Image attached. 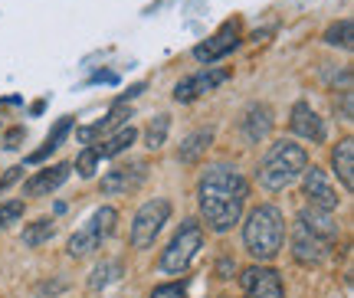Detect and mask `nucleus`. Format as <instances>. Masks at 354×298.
<instances>
[{"mask_svg": "<svg viewBox=\"0 0 354 298\" xmlns=\"http://www.w3.org/2000/svg\"><path fill=\"white\" fill-rule=\"evenodd\" d=\"M325 43L328 46H342V50H351L354 46V20L351 17H342L338 24H331L328 30H325Z\"/></svg>", "mask_w": 354, "mask_h": 298, "instance_id": "412c9836", "label": "nucleus"}, {"mask_svg": "<svg viewBox=\"0 0 354 298\" xmlns=\"http://www.w3.org/2000/svg\"><path fill=\"white\" fill-rule=\"evenodd\" d=\"M203 249V223L197 220H184L174 239L167 243L161 252V272L165 275H184L190 269V262L197 259V252Z\"/></svg>", "mask_w": 354, "mask_h": 298, "instance_id": "39448f33", "label": "nucleus"}, {"mask_svg": "<svg viewBox=\"0 0 354 298\" xmlns=\"http://www.w3.org/2000/svg\"><path fill=\"white\" fill-rule=\"evenodd\" d=\"M243 43V26L240 20H227V24L216 30L210 39H203V43H197L194 46V59L203 62V66H214L216 59H223V56H230V53L236 50Z\"/></svg>", "mask_w": 354, "mask_h": 298, "instance_id": "6e6552de", "label": "nucleus"}, {"mask_svg": "<svg viewBox=\"0 0 354 298\" xmlns=\"http://www.w3.org/2000/svg\"><path fill=\"white\" fill-rule=\"evenodd\" d=\"M148 177V164L145 161H131V164H118L115 171L102 177V194L109 197H122V194H135Z\"/></svg>", "mask_w": 354, "mask_h": 298, "instance_id": "9b49d317", "label": "nucleus"}, {"mask_svg": "<svg viewBox=\"0 0 354 298\" xmlns=\"http://www.w3.org/2000/svg\"><path fill=\"white\" fill-rule=\"evenodd\" d=\"M302 177H305V197H308V207H318V210H335V207H338V194H335V187L328 184L325 171L305 167Z\"/></svg>", "mask_w": 354, "mask_h": 298, "instance_id": "ddd939ff", "label": "nucleus"}, {"mask_svg": "<svg viewBox=\"0 0 354 298\" xmlns=\"http://www.w3.org/2000/svg\"><path fill=\"white\" fill-rule=\"evenodd\" d=\"M135 138H138V128H131V124H122L115 135H109L105 141H99V145H92L95 148V154L99 158H115V154H122V151H128L131 145H135Z\"/></svg>", "mask_w": 354, "mask_h": 298, "instance_id": "f3484780", "label": "nucleus"}, {"mask_svg": "<svg viewBox=\"0 0 354 298\" xmlns=\"http://www.w3.org/2000/svg\"><path fill=\"white\" fill-rule=\"evenodd\" d=\"M230 79V69H214V66H207V69H201V73L187 75V79H180L174 86V102H194L201 99V95H207V92H214V89H220L223 82Z\"/></svg>", "mask_w": 354, "mask_h": 298, "instance_id": "1a4fd4ad", "label": "nucleus"}, {"mask_svg": "<svg viewBox=\"0 0 354 298\" xmlns=\"http://www.w3.org/2000/svg\"><path fill=\"white\" fill-rule=\"evenodd\" d=\"M151 298H187V286L184 282H165L151 292Z\"/></svg>", "mask_w": 354, "mask_h": 298, "instance_id": "bb28decb", "label": "nucleus"}, {"mask_svg": "<svg viewBox=\"0 0 354 298\" xmlns=\"http://www.w3.org/2000/svg\"><path fill=\"white\" fill-rule=\"evenodd\" d=\"M331 167H335V177L342 180V187L351 194L354 190V141L344 138L338 148L331 151Z\"/></svg>", "mask_w": 354, "mask_h": 298, "instance_id": "dca6fc26", "label": "nucleus"}, {"mask_svg": "<svg viewBox=\"0 0 354 298\" xmlns=\"http://www.w3.org/2000/svg\"><path fill=\"white\" fill-rule=\"evenodd\" d=\"M69 131H73V118H59V122H56V128H53V135L46 138V145H43L39 151H33V154H30V164L46 161L53 151H56V148H59V145L66 141V135H69Z\"/></svg>", "mask_w": 354, "mask_h": 298, "instance_id": "aec40b11", "label": "nucleus"}, {"mask_svg": "<svg viewBox=\"0 0 354 298\" xmlns=\"http://www.w3.org/2000/svg\"><path fill=\"white\" fill-rule=\"evenodd\" d=\"M305 167H308V151L289 138H282L276 145H269V151L263 154V161L256 167V184L269 194H279L295 184Z\"/></svg>", "mask_w": 354, "mask_h": 298, "instance_id": "7ed1b4c3", "label": "nucleus"}, {"mask_svg": "<svg viewBox=\"0 0 354 298\" xmlns=\"http://www.w3.org/2000/svg\"><path fill=\"white\" fill-rule=\"evenodd\" d=\"M272 109L266 105V102H253L240 118V131H243V141L246 145H263L269 131H272Z\"/></svg>", "mask_w": 354, "mask_h": 298, "instance_id": "f8f14e48", "label": "nucleus"}, {"mask_svg": "<svg viewBox=\"0 0 354 298\" xmlns=\"http://www.w3.org/2000/svg\"><path fill=\"white\" fill-rule=\"evenodd\" d=\"M20 135H24V128H17L10 138H7V148H17V141H20Z\"/></svg>", "mask_w": 354, "mask_h": 298, "instance_id": "c85d7f7f", "label": "nucleus"}, {"mask_svg": "<svg viewBox=\"0 0 354 298\" xmlns=\"http://www.w3.org/2000/svg\"><path fill=\"white\" fill-rule=\"evenodd\" d=\"M289 128H292V131H295L299 138L312 141V145L325 141V122L318 118V112L312 109V105H308V102H295V105H292Z\"/></svg>", "mask_w": 354, "mask_h": 298, "instance_id": "2eb2a0df", "label": "nucleus"}, {"mask_svg": "<svg viewBox=\"0 0 354 298\" xmlns=\"http://www.w3.org/2000/svg\"><path fill=\"white\" fill-rule=\"evenodd\" d=\"M246 197H250V184L233 164H214L197 180V207L207 230L214 233H230L240 223Z\"/></svg>", "mask_w": 354, "mask_h": 298, "instance_id": "f257e3e1", "label": "nucleus"}, {"mask_svg": "<svg viewBox=\"0 0 354 298\" xmlns=\"http://www.w3.org/2000/svg\"><path fill=\"white\" fill-rule=\"evenodd\" d=\"M354 112H351V89H344L342 92V122H351Z\"/></svg>", "mask_w": 354, "mask_h": 298, "instance_id": "cd10ccee", "label": "nucleus"}, {"mask_svg": "<svg viewBox=\"0 0 354 298\" xmlns=\"http://www.w3.org/2000/svg\"><path fill=\"white\" fill-rule=\"evenodd\" d=\"M338 236H342V230L335 223L331 210L305 207L292 226V259L299 266H318L331 256Z\"/></svg>", "mask_w": 354, "mask_h": 298, "instance_id": "f03ea898", "label": "nucleus"}, {"mask_svg": "<svg viewBox=\"0 0 354 298\" xmlns=\"http://www.w3.org/2000/svg\"><path fill=\"white\" fill-rule=\"evenodd\" d=\"M69 171H73V164H53V167H43V171H37V174L24 184V194L26 197H50V194H56V190L69 180Z\"/></svg>", "mask_w": 354, "mask_h": 298, "instance_id": "4468645a", "label": "nucleus"}, {"mask_svg": "<svg viewBox=\"0 0 354 298\" xmlns=\"http://www.w3.org/2000/svg\"><path fill=\"white\" fill-rule=\"evenodd\" d=\"M125 118H131V112L125 109V102H115V109H112V112L105 115L102 122H95L92 128H86V131H79V138H82V141H92L95 135H102V131H109V128H115V124H128Z\"/></svg>", "mask_w": 354, "mask_h": 298, "instance_id": "6ab92c4d", "label": "nucleus"}, {"mask_svg": "<svg viewBox=\"0 0 354 298\" xmlns=\"http://www.w3.org/2000/svg\"><path fill=\"white\" fill-rule=\"evenodd\" d=\"M240 282H243V295L246 298H286L282 275L272 266H250Z\"/></svg>", "mask_w": 354, "mask_h": 298, "instance_id": "9d476101", "label": "nucleus"}, {"mask_svg": "<svg viewBox=\"0 0 354 298\" xmlns=\"http://www.w3.org/2000/svg\"><path fill=\"white\" fill-rule=\"evenodd\" d=\"M210 145H214V131L210 128H201V131H194V135L180 145V151H177V158L184 164H197L210 151Z\"/></svg>", "mask_w": 354, "mask_h": 298, "instance_id": "a211bd4d", "label": "nucleus"}, {"mask_svg": "<svg viewBox=\"0 0 354 298\" xmlns=\"http://www.w3.org/2000/svg\"><path fill=\"white\" fill-rule=\"evenodd\" d=\"M115 220H118V213H115L112 207H99V210L92 213L86 223L73 233L66 252H69L73 259H86V256H92V252L102 249V243L115 233Z\"/></svg>", "mask_w": 354, "mask_h": 298, "instance_id": "423d86ee", "label": "nucleus"}, {"mask_svg": "<svg viewBox=\"0 0 354 298\" xmlns=\"http://www.w3.org/2000/svg\"><path fill=\"white\" fill-rule=\"evenodd\" d=\"M171 220V200L154 197L148 203H141L135 220H131V246L148 249L154 243V236L165 230V223Z\"/></svg>", "mask_w": 354, "mask_h": 298, "instance_id": "0eeeda50", "label": "nucleus"}, {"mask_svg": "<svg viewBox=\"0 0 354 298\" xmlns=\"http://www.w3.org/2000/svg\"><path fill=\"white\" fill-rule=\"evenodd\" d=\"M53 236H56V226H53V220H37V223H30L24 230V246L37 249V246H43V243H50Z\"/></svg>", "mask_w": 354, "mask_h": 298, "instance_id": "5701e85b", "label": "nucleus"}, {"mask_svg": "<svg viewBox=\"0 0 354 298\" xmlns=\"http://www.w3.org/2000/svg\"><path fill=\"white\" fill-rule=\"evenodd\" d=\"M20 216H24V200H7V203H0V233L10 230V223H17Z\"/></svg>", "mask_w": 354, "mask_h": 298, "instance_id": "393cba45", "label": "nucleus"}, {"mask_svg": "<svg viewBox=\"0 0 354 298\" xmlns=\"http://www.w3.org/2000/svg\"><path fill=\"white\" fill-rule=\"evenodd\" d=\"M167 131H171V118H167V115H158V118L148 124V131H145V145L151 151H161L167 141Z\"/></svg>", "mask_w": 354, "mask_h": 298, "instance_id": "b1692460", "label": "nucleus"}, {"mask_svg": "<svg viewBox=\"0 0 354 298\" xmlns=\"http://www.w3.org/2000/svg\"><path fill=\"white\" fill-rule=\"evenodd\" d=\"M99 161H102V158H99V154H95V148H86V151H82V154H79L76 171H79V174H82V177H92V174H95V167H99Z\"/></svg>", "mask_w": 354, "mask_h": 298, "instance_id": "a878e982", "label": "nucleus"}, {"mask_svg": "<svg viewBox=\"0 0 354 298\" xmlns=\"http://www.w3.org/2000/svg\"><path fill=\"white\" fill-rule=\"evenodd\" d=\"M286 243V220H282V210L266 203V207H256L246 223H243V246L253 256L256 262H269L279 256V249Z\"/></svg>", "mask_w": 354, "mask_h": 298, "instance_id": "20e7f679", "label": "nucleus"}, {"mask_svg": "<svg viewBox=\"0 0 354 298\" xmlns=\"http://www.w3.org/2000/svg\"><path fill=\"white\" fill-rule=\"evenodd\" d=\"M118 279H122V262H102V266H95V272L88 279V288H92V292H102V288H109L112 282H118Z\"/></svg>", "mask_w": 354, "mask_h": 298, "instance_id": "4be33fe9", "label": "nucleus"}]
</instances>
